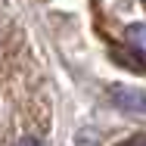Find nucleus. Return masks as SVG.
<instances>
[{
  "instance_id": "f257e3e1",
  "label": "nucleus",
  "mask_w": 146,
  "mask_h": 146,
  "mask_svg": "<svg viewBox=\"0 0 146 146\" xmlns=\"http://www.w3.org/2000/svg\"><path fill=\"white\" fill-rule=\"evenodd\" d=\"M106 96H109V103L115 106L118 112L137 118V121H146V93L143 90L127 87V84H112L106 90Z\"/></svg>"
},
{
  "instance_id": "f03ea898",
  "label": "nucleus",
  "mask_w": 146,
  "mask_h": 146,
  "mask_svg": "<svg viewBox=\"0 0 146 146\" xmlns=\"http://www.w3.org/2000/svg\"><path fill=\"white\" fill-rule=\"evenodd\" d=\"M127 40H131V47L140 53V56H146V25H131L127 28Z\"/></svg>"
},
{
  "instance_id": "7ed1b4c3",
  "label": "nucleus",
  "mask_w": 146,
  "mask_h": 146,
  "mask_svg": "<svg viewBox=\"0 0 146 146\" xmlns=\"http://www.w3.org/2000/svg\"><path fill=\"white\" fill-rule=\"evenodd\" d=\"M118 146H146V134H137V137H127V140H121Z\"/></svg>"
},
{
  "instance_id": "20e7f679",
  "label": "nucleus",
  "mask_w": 146,
  "mask_h": 146,
  "mask_svg": "<svg viewBox=\"0 0 146 146\" xmlns=\"http://www.w3.org/2000/svg\"><path fill=\"white\" fill-rule=\"evenodd\" d=\"M16 146H44V143H40V140H34V137H22Z\"/></svg>"
}]
</instances>
